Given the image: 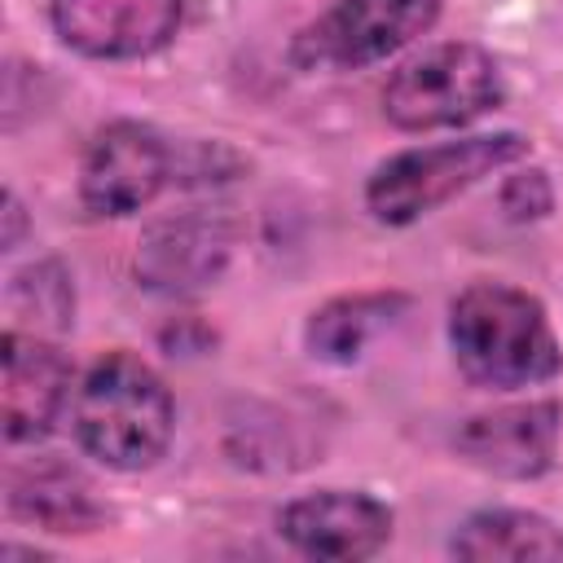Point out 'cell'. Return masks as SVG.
<instances>
[{"instance_id": "cell-2", "label": "cell", "mask_w": 563, "mask_h": 563, "mask_svg": "<svg viewBox=\"0 0 563 563\" xmlns=\"http://www.w3.org/2000/svg\"><path fill=\"white\" fill-rule=\"evenodd\" d=\"M70 435L106 471H150L176 435V400L163 374L128 347L101 352L70 400Z\"/></svg>"}, {"instance_id": "cell-12", "label": "cell", "mask_w": 563, "mask_h": 563, "mask_svg": "<svg viewBox=\"0 0 563 563\" xmlns=\"http://www.w3.org/2000/svg\"><path fill=\"white\" fill-rule=\"evenodd\" d=\"M9 515L48 537H88L106 523V501L92 479L66 457H35L9 471Z\"/></svg>"}, {"instance_id": "cell-1", "label": "cell", "mask_w": 563, "mask_h": 563, "mask_svg": "<svg viewBox=\"0 0 563 563\" xmlns=\"http://www.w3.org/2000/svg\"><path fill=\"white\" fill-rule=\"evenodd\" d=\"M444 339L457 374L479 391H523L563 374V343L545 303L515 282H466L449 299Z\"/></svg>"}, {"instance_id": "cell-6", "label": "cell", "mask_w": 563, "mask_h": 563, "mask_svg": "<svg viewBox=\"0 0 563 563\" xmlns=\"http://www.w3.org/2000/svg\"><path fill=\"white\" fill-rule=\"evenodd\" d=\"M180 145H172L154 123L110 119L84 150L79 202L92 220H128L145 211L167 185H176Z\"/></svg>"}, {"instance_id": "cell-8", "label": "cell", "mask_w": 563, "mask_h": 563, "mask_svg": "<svg viewBox=\"0 0 563 563\" xmlns=\"http://www.w3.org/2000/svg\"><path fill=\"white\" fill-rule=\"evenodd\" d=\"M559 440H563V405L559 400H515L484 413H471L453 431V453L510 484H532L559 466Z\"/></svg>"}, {"instance_id": "cell-11", "label": "cell", "mask_w": 563, "mask_h": 563, "mask_svg": "<svg viewBox=\"0 0 563 563\" xmlns=\"http://www.w3.org/2000/svg\"><path fill=\"white\" fill-rule=\"evenodd\" d=\"M233 255V229L216 211H176L154 220L136 246V282L163 299H194L211 290Z\"/></svg>"}, {"instance_id": "cell-9", "label": "cell", "mask_w": 563, "mask_h": 563, "mask_svg": "<svg viewBox=\"0 0 563 563\" xmlns=\"http://www.w3.org/2000/svg\"><path fill=\"white\" fill-rule=\"evenodd\" d=\"M70 356L35 330L9 325L0 334V422L4 444H40L75 400Z\"/></svg>"}, {"instance_id": "cell-7", "label": "cell", "mask_w": 563, "mask_h": 563, "mask_svg": "<svg viewBox=\"0 0 563 563\" xmlns=\"http://www.w3.org/2000/svg\"><path fill=\"white\" fill-rule=\"evenodd\" d=\"M396 532V510L365 488H317L299 493L277 510V537L325 563H365L387 550Z\"/></svg>"}, {"instance_id": "cell-5", "label": "cell", "mask_w": 563, "mask_h": 563, "mask_svg": "<svg viewBox=\"0 0 563 563\" xmlns=\"http://www.w3.org/2000/svg\"><path fill=\"white\" fill-rule=\"evenodd\" d=\"M444 0H334L303 22L286 48L303 75L369 70L435 31Z\"/></svg>"}, {"instance_id": "cell-15", "label": "cell", "mask_w": 563, "mask_h": 563, "mask_svg": "<svg viewBox=\"0 0 563 563\" xmlns=\"http://www.w3.org/2000/svg\"><path fill=\"white\" fill-rule=\"evenodd\" d=\"M9 325L35 334H62L75 325V277L62 260H35L9 277Z\"/></svg>"}, {"instance_id": "cell-3", "label": "cell", "mask_w": 563, "mask_h": 563, "mask_svg": "<svg viewBox=\"0 0 563 563\" xmlns=\"http://www.w3.org/2000/svg\"><path fill=\"white\" fill-rule=\"evenodd\" d=\"M528 150L532 141L523 132H471L435 145H409L374 163L361 198L378 224L409 229L457 194H466L471 185H479L484 176L523 163Z\"/></svg>"}, {"instance_id": "cell-10", "label": "cell", "mask_w": 563, "mask_h": 563, "mask_svg": "<svg viewBox=\"0 0 563 563\" xmlns=\"http://www.w3.org/2000/svg\"><path fill=\"white\" fill-rule=\"evenodd\" d=\"M185 22V0H48L53 35L88 62H145Z\"/></svg>"}, {"instance_id": "cell-13", "label": "cell", "mask_w": 563, "mask_h": 563, "mask_svg": "<svg viewBox=\"0 0 563 563\" xmlns=\"http://www.w3.org/2000/svg\"><path fill=\"white\" fill-rule=\"evenodd\" d=\"M449 554L466 563H545L563 559V528L541 510L479 506L453 528Z\"/></svg>"}, {"instance_id": "cell-17", "label": "cell", "mask_w": 563, "mask_h": 563, "mask_svg": "<svg viewBox=\"0 0 563 563\" xmlns=\"http://www.w3.org/2000/svg\"><path fill=\"white\" fill-rule=\"evenodd\" d=\"M0 220H4V229H0V251L9 255V251H18L22 238H26V207H22L18 189H4V194H0Z\"/></svg>"}, {"instance_id": "cell-14", "label": "cell", "mask_w": 563, "mask_h": 563, "mask_svg": "<svg viewBox=\"0 0 563 563\" xmlns=\"http://www.w3.org/2000/svg\"><path fill=\"white\" fill-rule=\"evenodd\" d=\"M409 312L405 290H347L325 299L303 321V347L312 361L352 365L383 330H391Z\"/></svg>"}, {"instance_id": "cell-4", "label": "cell", "mask_w": 563, "mask_h": 563, "mask_svg": "<svg viewBox=\"0 0 563 563\" xmlns=\"http://www.w3.org/2000/svg\"><path fill=\"white\" fill-rule=\"evenodd\" d=\"M383 119L396 132H449L506 106L501 62L475 40H440L400 62L383 84Z\"/></svg>"}, {"instance_id": "cell-16", "label": "cell", "mask_w": 563, "mask_h": 563, "mask_svg": "<svg viewBox=\"0 0 563 563\" xmlns=\"http://www.w3.org/2000/svg\"><path fill=\"white\" fill-rule=\"evenodd\" d=\"M497 202H501V216L510 224H537L554 211V180L545 167H519L501 180Z\"/></svg>"}]
</instances>
